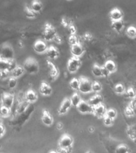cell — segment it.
<instances>
[{"instance_id":"1","label":"cell","mask_w":136,"mask_h":153,"mask_svg":"<svg viewBox=\"0 0 136 153\" xmlns=\"http://www.w3.org/2000/svg\"><path fill=\"white\" fill-rule=\"evenodd\" d=\"M23 69L28 74H35L39 70V65H38V62L35 59L28 58L24 62Z\"/></svg>"},{"instance_id":"2","label":"cell","mask_w":136,"mask_h":153,"mask_svg":"<svg viewBox=\"0 0 136 153\" xmlns=\"http://www.w3.org/2000/svg\"><path fill=\"white\" fill-rule=\"evenodd\" d=\"M92 82L88 80V78L85 77H81L80 79V88H79V91L81 93H84V94H87L91 92H92Z\"/></svg>"},{"instance_id":"3","label":"cell","mask_w":136,"mask_h":153,"mask_svg":"<svg viewBox=\"0 0 136 153\" xmlns=\"http://www.w3.org/2000/svg\"><path fill=\"white\" fill-rule=\"evenodd\" d=\"M57 35V32H56V30L53 28V26H52L50 24H46L45 26V29H44V32H43L44 39L47 42L53 41L55 37Z\"/></svg>"},{"instance_id":"4","label":"cell","mask_w":136,"mask_h":153,"mask_svg":"<svg viewBox=\"0 0 136 153\" xmlns=\"http://www.w3.org/2000/svg\"><path fill=\"white\" fill-rule=\"evenodd\" d=\"M81 65V61L80 60V58H77V57H72L69 60L68 62V65H67V68H68V70H69V73H76Z\"/></svg>"},{"instance_id":"5","label":"cell","mask_w":136,"mask_h":153,"mask_svg":"<svg viewBox=\"0 0 136 153\" xmlns=\"http://www.w3.org/2000/svg\"><path fill=\"white\" fill-rule=\"evenodd\" d=\"M0 57L2 59L7 60H13V57H14V50L11 48V46H10L9 45H5L1 48V55Z\"/></svg>"},{"instance_id":"6","label":"cell","mask_w":136,"mask_h":153,"mask_svg":"<svg viewBox=\"0 0 136 153\" xmlns=\"http://www.w3.org/2000/svg\"><path fill=\"white\" fill-rule=\"evenodd\" d=\"M72 143H73V139L69 135L65 134L64 136H62L61 138L60 139L58 145H59V148L66 149V148H72Z\"/></svg>"},{"instance_id":"7","label":"cell","mask_w":136,"mask_h":153,"mask_svg":"<svg viewBox=\"0 0 136 153\" xmlns=\"http://www.w3.org/2000/svg\"><path fill=\"white\" fill-rule=\"evenodd\" d=\"M14 97L10 93H3L2 96V106L7 107L8 108H11L14 105Z\"/></svg>"},{"instance_id":"8","label":"cell","mask_w":136,"mask_h":153,"mask_svg":"<svg viewBox=\"0 0 136 153\" xmlns=\"http://www.w3.org/2000/svg\"><path fill=\"white\" fill-rule=\"evenodd\" d=\"M77 110L82 114L93 113V108L88 103V101L81 100L80 105L77 106Z\"/></svg>"},{"instance_id":"9","label":"cell","mask_w":136,"mask_h":153,"mask_svg":"<svg viewBox=\"0 0 136 153\" xmlns=\"http://www.w3.org/2000/svg\"><path fill=\"white\" fill-rule=\"evenodd\" d=\"M84 52V47L80 44V43H79V44H76V45H72L71 46V53L73 57L80 58V57L83 55Z\"/></svg>"},{"instance_id":"10","label":"cell","mask_w":136,"mask_h":153,"mask_svg":"<svg viewBox=\"0 0 136 153\" xmlns=\"http://www.w3.org/2000/svg\"><path fill=\"white\" fill-rule=\"evenodd\" d=\"M71 101H70V99L69 98H65L63 102L61 103V105L60 106L59 109H58V114L59 115H64L65 113L68 112V111L69 110V108H71Z\"/></svg>"},{"instance_id":"11","label":"cell","mask_w":136,"mask_h":153,"mask_svg":"<svg viewBox=\"0 0 136 153\" xmlns=\"http://www.w3.org/2000/svg\"><path fill=\"white\" fill-rule=\"evenodd\" d=\"M47 45L45 42H43L41 40L37 41L34 45H33V50H35V52L38 53H45L46 50H47Z\"/></svg>"},{"instance_id":"12","label":"cell","mask_w":136,"mask_h":153,"mask_svg":"<svg viewBox=\"0 0 136 153\" xmlns=\"http://www.w3.org/2000/svg\"><path fill=\"white\" fill-rule=\"evenodd\" d=\"M123 17V12L118 8H114L110 12V18L112 20V22L121 21Z\"/></svg>"},{"instance_id":"13","label":"cell","mask_w":136,"mask_h":153,"mask_svg":"<svg viewBox=\"0 0 136 153\" xmlns=\"http://www.w3.org/2000/svg\"><path fill=\"white\" fill-rule=\"evenodd\" d=\"M103 100V99L102 96L100 95V94H95V95H94L89 99L88 103L92 107L95 108L98 106V105H102Z\"/></svg>"},{"instance_id":"14","label":"cell","mask_w":136,"mask_h":153,"mask_svg":"<svg viewBox=\"0 0 136 153\" xmlns=\"http://www.w3.org/2000/svg\"><path fill=\"white\" fill-rule=\"evenodd\" d=\"M45 54L50 59L54 60L59 57V51L54 46H50L45 51Z\"/></svg>"},{"instance_id":"15","label":"cell","mask_w":136,"mask_h":153,"mask_svg":"<svg viewBox=\"0 0 136 153\" xmlns=\"http://www.w3.org/2000/svg\"><path fill=\"white\" fill-rule=\"evenodd\" d=\"M39 91H40V93L41 95L48 97V96L51 95V93H52V88H51V86H50V85H48L47 83L42 82V83L41 84L40 88H39Z\"/></svg>"},{"instance_id":"16","label":"cell","mask_w":136,"mask_h":153,"mask_svg":"<svg viewBox=\"0 0 136 153\" xmlns=\"http://www.w3.org/2000/svg\"><path fill=\"white\" fill-rule=\"evenodd\" d=\"M106 111H107V109L103 104L93 108V114L97 117H104L105 114H106Z\"/></svg>"},{"instance_id":"17","label":"cell","mask_w":136,"mask_h":153,"mask_svg":"<svg viewBox=\"0 0 136 153\" xmlns=\"http://www.w3.org/2000/svg\"><path fill=\"white\" fill-rule=\"evenodd\" d=\"M41 121L46 126H50V125L52 124L53 119H52V116L50 114V112L46 111V110L43 111L42 117H41Z\"/></svg>"},{"instance_id":"18","label":"cell","mask_w":136,"mask_h":153,"mask_svg":"<svg viewBox=\"0 0 136 153\" xmlns=\"http://www.w3.org/2000/svg\"><path fill=\"white\" fill-rule=\"evenodd\" d=\"M26 100L29 103L35 102L38 100V95L34 91L30 89L26 93Z\"/></svg>"},{"instance_id":"19","label":"cell","mask_w":136,"mask_h":153,"mask_svg":"<svg viewBox=\"0 0 136 153\" xmlns=\"http://www.w3.org/2000/svg\"><path fill=\"white\" fill-rule=\"evenodd\" d=\"M24 72H25V70H24L23 67L17 66L16 68L10 73V76L17 79L18 77H19V76H21V75H23Z\"/></svg>"},{"instance_id":"20","label":"cell","mask_w":136,"mask_h":153,"mask_svg":"<svg viewBox=\"0 0 136 153\" xmlns=\"http://www.w3.org/2000/svg\"><path fill=\"white\" fill-rule=\"evenodd\" d=\"M103 67L109 72V74L114 73L116 70V65L112 60H109V61H107L105 62V65Z\"/></svg>"},{"instance_id":"21","label":"cell","mask_w":136,"mask_h":153,"mask_svg":"<svg viewBox=\"0 0 136 153\" xmlns=\"http://www.w3.org/2000/svg\"><path fill=\"white\" fill-rule=\"evenodd\" d=\"M70 101H71L72 106H74V107H76L80 105V103L81 102V98L80 97L78 93H73L72 96L70 98Z\"/></svg>"},{"instance_id":"22","label":"cell","mask_w":136,"mask_h":153,"mask_svg":"<svg viewBox=\"0 0 136 153\" xmlns=\"http://www.w3.org/2000/svg\"><path fill=\"white\" fill-rule=\"evenodd\" d=\"M31 10H33L34 13H38L40 12L43 8V6L41 4V2H38V1H33L31 2Z\"/></svg>"},{"instance_id":"23","label":"cell","mask_w":136,"mask_h":153,"mask_svg":"<svg viewBox=\"0 0 136 153\" xmlns=\"http://www.w3.org/2000/svg\"><path fill=\"white\" fill-rule=\"evenodd\" d=\"M131 150L126 144H119L115 149V153H130Z\"/></svg>"},{"instance_id":"24","label":"cell","mask_w":136,"mask_h":153,"mask_svg":"<svg viewBox=\"0 0 136 153\" xmlns=\"http://www.w3.org/2000/svg\"><path fill=\"white\" fill-rule=\"evenodd\" d=\"M124 27V23L123 21H116V22H112V28L114 29L115 30L116 32H120V31L123 29Z\"/></svg>"},{"instance_id":"25","label":"cell","mask_w":136,"mask_h":153,"mask_svg":"<svg viewBox=\"0 0 136 153\" xmlns=\"http://www.w3.org/2000/svg\"><path fill=\"white\" fill-rule=\"evenodd\" d=\"M92 74L96 77L102 76V67L99 66L98 65H94L92 66Z\"/></svg>"},{"instance_id":"26","label":"cell","mask_w":136,"mask_h":153,"mask_svg":"<svg viewBox=\"0 0 136 153\" xmlns=\"http://www.w3.org/2000/svg\"><path fill=\"white\" fill-rule=\"evenodd\" d=\"M69 85H70V88L73 90H79V88H80V80L77 78H73L72 79L70 82H69Z\"/></svg>"},{"instance_id":"27","label":"cell","mask_w":136,"mask_h":153,"mask_svg":"<svg viewBox=\"0 0 136 153\" xmlns=\"http://www.w3.org/2000/svg\"><path fill=\"white\" fill-rule=\"evenodd\" d=\"M126 34L129 38H136V28L135 26H129L126 29Z\"/></svg>"},{"instance_id":"28","label":"cell","mask_w":136,"mask_h":153,"mask_svg":"<svg viewBox=\"0 0 136 153\" xmlns=\"http://www.w3.org/2000/svg\"><path fill=\"white\" fill-rule=\"evenodd\" d=\"M105 117H109L111 119L114 120L115 118H116L117 117V112L116 110L114 109V108H109L106 111V114H105Z\"/></svg>"},{"instance_id":"29","label":"cell","mask_w":136,"mask_h":153,"mask_svg":"<svg viewBox=\"0 0 136 153\" xmlns=\"http://www.w3.org/2000/svg\"><path fill=\"white\" fill-rule=\"evenodd\" d=\"M92 92H94V93H100V91L102 90V85L98 81H94V82H92Z\"/></svg>"},{"instance_id":"30","label":"cell","mask_w":136,"mask_h":153,"mask_svg":"<svg viewBox=\"0 0 136 153\" xmlns=\"http://www.w3.org/2000/svg\"><path fill=\"white\" fill-rule=\"evenodd\" d=\"M9 69V61L2 59L0 62V71H8Z\"/></svg>"},{"instance_id":"31","label":"cell","mask_w":136,"mask_h":153,"mask_svg":"<svg viewBox=\"0 0 136 153\" xmlns=\"http://www.w3.org/2000/svg\"><path fill=\"white\" fill-rule=\"evenodd\" d=\"M114 91L115 92V93L117 94H123L125 93V88H124V86L122 85V84H118L116 85L115 86L114 88Z\"/></svg>"},{"instance_id":"32","label":"cell","mask_w":136,"mask_h":153,"mask_svg":"<svg viewBox=\"0 0 136 153\" xmlns=\"http://www.w3.org/2000/svg\"><path fill=\"white\" fill-rule=\"evenodd\" d=\"M10 109L8 108L7 107H4V106H2L0 108V114L2 115V117H8L10 115Z\"/></svg>"},{"instance_id":"33","label":"cell","mask_w":136,"mask_h":153,"mask_svg":"<svg viewBox=\"0 0 136 153\" xmlns=\"http://www.w3.org/2000/svg\"><path fill=\"white\" fill-rule=\"evenodd\" d=\"M17 86V79L14 77H10L9 81H8V87L10 88H14Z\"/></svg>"},{"instance_id":"34","label":"cell","mask_w":136,"mask_h":153,"mask_svg":"<svg viewBox=\"0 0 136 153\" xmlns=\"http://www.w3.org/2000/svg\"><path fill=\"white\" fill-rule=\"evenodd\" d=\"M69 42L70 43V45H76V44H79V39L78 38L76 37V35H70L69 37Z\"/></svg>"},{"instance_id":"35","label":"cell","mask_w":136,"mask_h":153,"mask_svg":"<svg viewBox=\"0 0 136 153\" xmlns=\"http://www.w3.org/2000/svg\"><path fill=\"white\" fill-rule=\"evenodd\" d=\"M126 96H127L129 98H131V99H134L136 96L135 91L132 88H129L128 89L126 90Z\"/></svg>"},{"instance_id":"36","label":"cell","mask_w":136,"mask_h":153,"mask_svg":"<svg viewBox=\"0 0 136 153\" xmlns=\"http://www.w3.org/2000/svg\"><path fill=\"white\" fill-rule=\"evenodd\" d=\"M18 66L17 65V63L16 62L14 61V60H10L9 61V69H8V71L10 72V73H11L13 70H14L16 67Z\"/></svg>"},{"instance_id":"37","label":"cell","mask_w":136,"mask_h":153,"mask_svg":"<svg viewBox=\"0 0 136 153\" xmlns=\"http://www.w3.org/2000/svg\"><path fill=\"white\" fill-rule=\"evenodd\" d=\"M113 122H114V120L111 119V118L107 117H103V124L106 126H112V124H113Z\"/></svg>"},{"instance_id":"38","label":"cell","mask_w":136,"mask_h":153,"mask_svg":"<svg viewBox=\"0 0 136 153\" xmlns=\"http://www.w3.org/2000/svg\"><path fill=\"white\" fill-rule=\"evenodd\" d=\"M10 76V73L9 71H0V78L2 80H6Z\"/></svg>"},{"instance_id":"39","label":"cell","mask_w":136,"mask_h":153,"mask_svg":"<svg viewBox=\"0 0 136 153\" xmlns=\"http://www.w3.org/2000/svg\"><path fill=\"white\" fill-rule=\"evenodd\" d=\"M35 14L36 13H34V12L31 10V8H26V15L28 18H30V19H31V18H34L35 17Z\"/></svg>"},{"instance_id":"40","label":"cell","mask_w":136,"mask_h":153,"mask_svg":"<svg viewBox=\"0 0 136 153\" xmlns=\"http://www.w3.org/2000/svg\"><path fill=\"white\" fill-rule=\"evenodd\" d=\"M125 114H126L127 117H133L134 114H135L134 109L131 107V106L126 107V109H125Z\"/></svg>"},{"instance_id":"41","label":"cell","mask_w":136,"mask_h":153,"mask_svg":"<svg viewBox=\"0 0 136 153\" xmlns=\"http://www.w3.org/2000/svg\"><path fill=\"white\" fill-rule=\"evenodd\" d=\"M69 32H70V34H71V35H75V33H76V27L74 26H72V25H69Z\"/></svg>"},{"instance_id":"42","label":"cell","mask_w":136,"mask_h":153,"mask_svg":"<svg viewBox=\"0 0 136 153\" xmlns=\"http://www.w3.org/2000/svg\"><path fill=\"white\" fill-rule=\"evenodd\" d=\"M58 153H71V148L63 149V148H59V151L57 152Z\"/></svg>"},{"instance_id":"43","label":"cell","mask_w":136,"mask_h":153,"mask_svg":"<svg viewBox=\"0 0 136 153\" xmlns=\"http://www.w3.org/2000/svg\"><path fill=\"white\" fill-rule=\"evenodd\" d=\"M109 74V72L107 71L104 67H102V76H105V77H106V76H108Z\"/></svg>"},{"instance_id":"44","label":"cell","mask_w":136,"mask_h":153,"mask_svg":"<svg viewBox=\"0 0 136 153\" xmlns=\"http://www.w3.org/2000/svg\"><path fill=\"white\" fill-rule=\"evenodd\" d=\"M84 39H85V40L89 41V40H91L92 38V36L91 35L90 33H85V34H84Z\"/></svg>"},{"instance_id":"45","label":"cell","mask_w":136,"mask_h":153,"mask_svg":"<svg viewBox=\"0 0 136 153\" xmlns=\"http://www.w3.org/2000/svg\"><path fill=\"white\" fill-rule=\"evenodd\" d=\"M53 41H54L55 42H57V43H61L62 39H61V38L60 37V36L57 35L56 37H55L54 40H53Z\"/></svg>"},{"instance_id":"46","label":"cell","mask_w":136,"mask_h":153,"mask_svg":"<svg viewBox=\"0 0 136 153\" xmlns=\"http://www.w3.org/2000/svg\"><path fill=\"white\" fill-rule=\"evenodd\" d=\"M5 133V128L2 125H0V137H2Z\"/></svg>"},{"instance_id":"47","label":"cell","mask_w":136,"mask_h":153,"mask_svg":"<svg viewBox=\"0 0 136 153\" xmlns=\"http://www.w3.org/2000/svg\"><path fill=\"white\" fill-rule=\"evenodd\" d=\"M57 128L59 129V130H61V129L63 128L64 125H63V124H62V123H58V124H57Z\"/></svg>"},{"instance_id":"48","label":"cell","mask_w":136,"mask_h":153,"mask_svg":"<svg viewBox=\"0 0 136 153\" xmlns=\"http://www.w3.org/2000/svg\"><path fill=\"white\" fill-rule=\"evenodd\" d=\"M89 131H94V128H93V127H90V128H89Z\"/></svg>"},{"instance_id":"49","label":"cell","mask_w":136,"mask_h":153,"mask_svg":"<svg viewBox=\"0 0 136 153\" xmlns=\"http://www.w3.org/2000/svg\"><path fill=\"white\" fill-rule=\"evenodd\" d=\"M49 153H58L57 152H56V151H51V152H50Z\"/></svg>"},{"instance_id":"50","label":"cell","mask_w":136,"mask_h":153,"mask_svg":"<svg viewBox=\"0 0 136 153\" xmlns=\"http://www.w3.org/2000/svg\"><path fill=\"white\" fill-rule=\"evenodd\" d=\"M85 153H93L92 152H91V151H88V152H86Z\"/></svg>"},{"instance_id":"51","label":"cell","mask_w":136,"mask_h":153,"mask_svg":"<svg viewBox=\"0 0 136 153\" xmlns=\"http://www.w3.org/2000/svg\"><path fill=\"white\" fill-rule=\"evenodd\" d=\"M0 125H2V120L0 119Z\"/></svg>"},{"instance_id":"52","label":"cell","mask_w":136,"mask_h":153,"mask_svg":"<svg viewBox=\"0 0 136 153\" xmlns=\"http://www.w3.org/2000/svg\"><path fill=\"white\" fill-rule=\"evenodd\" d=\"M1 61H2V58H1V57H0V62H1Z\"/></svg>"}]
</instances>
